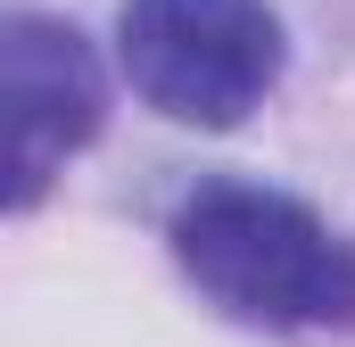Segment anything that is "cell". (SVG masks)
Masks as SVG:
<instances>
[{
    "label": "cell",
    "instance_id": "cell-2",
    "mask_svg": "<svg viewBox=\"0 0 355 347\" xmlns=\"http://www.w3.org/2000/svg\"><path fill=\"white\" fill-rule=\"evenodd\" d=\"M124 75L132 91L198 133L240 124L281 83V17L272 0H124Z\"/></svg>",
    "mask_w": 355,
    "mask_h": 347
},
{
    "label": "cell",
    "instance_id": "cell-1",
    "mask_svg": "<svg viewBox=\"0 0 355 347\" xmlns=\"http://www.w3.org/2000/svg\"><path fill=\"white\" fill-rule=\"evenodd\" d=\"M174 257L240 323H265V331L355 323V248L289 190L198 182L174 215Z\"/></svg>",
    "mask_w": 355,
    "mask_h": 347
},
{
    "label": "cell",
    "instance_id": "cell-3",
    "mask_svg": "<svg viewBox=\"0 0 355 347\" xmlns=\"http://www.w3.org/2000/svg\"><path fill=\"white\" fill-rule=\"evenodd\" d=\"M0 99H8V215H25V207H42L58 166L107 116L91 42L67 17L8 8V25H0Z\"/></svg>",
    "mask_w": 355,
    "mask_h": 347
}]
</instances>
